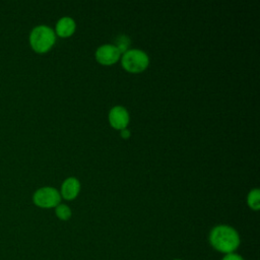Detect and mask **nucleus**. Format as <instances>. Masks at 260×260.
I'll return each mask as SVG.
<instances>
[{"instance_id":"nucleus-9","label":"nucleus","mask_w":260,"mask_h":260,"mask_svg":"<svg viewBox=\"0 0 260 260\" xmlns=\"http://www.w3.org/2000/svg\"><path fill=\"white\" fill-rule=\"evenodd\" d=\"M260 192L258 189L252 190L247 197V202L250 208L254 210H258L260 208Z\"/></svg>"},{"instance_id":"nucleus-10","label":"nucleus","mask_w":260,"mask_h":260,"mask_svg":"<svg viewBox=\"0 0 260 260\" xmlns=\"http://www.w3.org/2000/svg\"><path fill=\"white\" fill-rule=\"evenodd\" d=\"M55 213H56L57 217L61 220H68L72 215L71 209L69 208V206H67L65 204H58L55 207Z\"/></svg>"},{"instance_id":"nucleus-4","label":"nucleus","mask_w":260,"mask_h":260,"mask_svg":"<svg viewBox=\"0 0 260 260\" xmlns=\"http://www.w3.org/2000/svg\"><path fill=\"white\" fill-rule=\"evenodd\" d=\"M61 195L53 187H43L38 189L32 195L34 203L41 208H52L60 204Z\"/></svg>"},{"instance_id":"nucleus-11","label":"nucleus","mask_w":260,"mask_h":260,"mask_svg":"<svg viewBox=\"0 0 260 260\" xmlns=\"http://www.w3.org/2000/svg\"><path fill=\"white\" fill-rule=\"evenodd\" d=\"M120 53H126L130 46V40L126 36H119L116 39V44L114 45Z\"/></svg>"},{"instance_id":"nucleus-8","label":"nucleus","mask_w":260,"mask_h":260,"mask_svg":"<svg viewBox=\"0 0 260 260\" xmlns=\"http://www.w3.org/2000/svg\"><path fill=\"white\" fill-rule=\"evenodd\" d=\"M75 30V21L69 17L64 16L60 18L56 24V34L61 38L70 37Z\"/></svg>"},{"instance_id":"nucleus-3","label":"nucleus","mask_w":260,"mask_h":260,"mask_svg":"<svg viewBox=\"0 0 260 260\" xmlns=\"http://www.w3.org/2000/svg\"><path fill=\"white\" fill-rule=\"evenodd\" d=\"M149 59L146 53L141 50L133 49L128 50L123 54L122 66L125 70L131 73H139L146 69L148 66Z\"/></svg>"},{"instance_id":"nucleus-1","label":"nucleus","mask_w":260,"mask_h":260,"mask_svg":"<svg viewBox=\"0 0 260 260\" xmlns=\"http://www.w3.org/2000/svg\"><path fill=\"white\" fill-rule=\"evenodd\" d=\"M208 240L214 250L224 255L236 252L241 244L239 233L226 224L214 226L209 233Z\"/></svg>"},{"instance_id":"nucleus-14","label":"nucleus","mask_w":260,"mask_h":260,"mask_svg":"<svg viewBox=\"0 0 260 260\" xmlns=\"http://www.w3.org/2000/svg\"><path fill=\"white\" fill-rule=\"evenodd\" d=\"M174 260H182V259H174Z\"/></svg>"},{"instance_id":"nucleus-5","label":"nucleus","mask_w":260,"mask_h":260,"mask_svg":"<svg viewBox=\"0 0 260 260\" xmlns=\"http://www.w3.org/2000/svg\"><path fill=\"white\" fill-rule=\"evenodd\" d=\"M121 53L114 45H104L95 51V59L103 65H112L120 59Z\"/></svg>"},{"instance_id":"nucleus-7","label":"nucleus","mask_w":260,"mask_h":260,"mask_svg":"<svg viewBox=\"0 0 260 260\" xmlns=\"http://www.w3.org/2000/svg\"><path fill=\"white\" fill-rule=\"evenodd\" d=\"M80 191V183L76 178H67L61 187V195L66 200L74 199Z\"/></svg>"},{"instance_id":"nucleus-6","label":"nucleus","mask_w":260,"mask_h":260,"mask_svg":"<svg viewBox=\"0 0 260 260\" xmlns=\"http://www.w3.org/2000/svg\"><path fill=\"white\" fill-rule=\"evenodd\" d=\"M109 122L112 127L117 130L126 129L129 123V114L122 106H116L109 113Z\"/></svg>"},{"instance_id":"nucleus-2","label":"nucleus","mask_w":260,"mask_h":260,"mask_svg":"<svg viewBox=\"0 0 260 260\" xmlns=\"http://www.w3.org/2000/svg\"><path fill=\"white\" fill-rule=\"evenodd\" d=\"M55 32L47 25H38L29 34V44L37 53L48 52L55 44Z\"/></svg>"},{"instance_id":"nucleus-12","label":"nucleus","mask_w":260,"mask_h":260,"mask_svg":"<svg viewBox=\"0 0 260 260\" xmlns=\"http://www.w3.org/2000/svg\"><path fill=\"white\" fill-rule=\"evenodd\" d=\"M221 260H244V258L240 254L234 252V253H230V254L223 255Z\"/></svg>"},{"instance_id":"nucleus-13","label":"nucleus","mask_w":260,"mask_h":260,"mask_svg":"<svg viewBox=\"0 0 260 260\" xmlns=\"http://www.w3.org/2000/svg\"><path fill=\"white\" fill-rule=\"evenodd\" d=\"M121 136L123 138H128L130 136V132L127 129H123V130H121Z\"/></svg>"}]
</instances>
